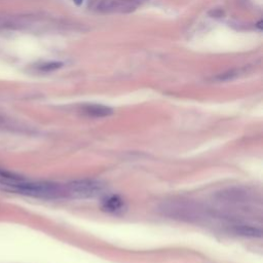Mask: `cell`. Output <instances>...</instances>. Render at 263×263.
<instances>
[{"mask_svg":"<svg viewBox=\"0 0 263 263\" xmlns=\"http://www.w3.org/2000/svg\"><path fill=\"white\" fill-rule=\"evenodd\" d=\"M0 190L31 198L55 200L67 196L66 186L47 181H32L7 172H0Z\"/></svg>","mask_w":263,"mask_h":263,"instance_id":"6da1fadb","label":"cell"},{"mask_svg":"<svg viewBox=\"0 0 263 263\" xmlns=\"http://www.w3.org/2000/svg\"><path fill=\"white\" fill-rule=\"evenodd\" d=\"M102 190L103 185L101 182L92 179L75 180L66 185L67 196L75 199L95 198Z\"/></svg>","mask_w":263,"mask_h":263,"instance_id":"7a4b0ae2","label":"cell"},{"mask_svg":"<svg viewBox=\"0 0 263 263\" xmlns=\"http://www.w3.org/2000/svg\"><path fill=\"white\" fill-rule=\"evenodd\" d=\"M136 6L126 3L120 0H102L98 4V10L102 12H131Z\"/></svg>","mask_w":263,"mask_h":263,"instance_id":"3957f363","label":"cell"},{"mask_svg":"<svg viewBox=\"0 0 263 263\" xmlns=\"http://www.w3.org/2000/svg\"><path fill=\"white\" fill-rule=\"evenodd\" d=\"M103 209L109 213H120L125 209V202L117 196H111L103 202Z\"/></svg>","mask_w":263,"mask_h":263,"instance_id":"277c9868","label":"cell"},{"mask_svg":"<svg viewBox=\"0 0 263 263\" xmlns=\"http://www.w3.org/2000/svg\"><path fill=\"white\" fill-rule=\"evenodd\" d=\"M83 112L93 117H105V116H109L113 113L111 108L97 104L86 105V106L83 107Z\"/></svg>","mask_w":263,"mask_h":263,"instance_id":"5b68a950","label":"cell"},{"mask_svg":"<svg viewBox=\"0 0 263 263\" xmlns=\"http://www.w3.org/2000/svg\"><path fill=\"white\" fill-rule=\"evenodd\" d=\"M240 74H241V69L234 68V69H230L225 72L218 74L217 76H215L214 79L217 81H229V80L237 78L238 76H240Z\"/></svg>","mask_w":263,"mask_h":263,"instance_id":"8992f818","label":"cell"},{"mask_svg":"<svg viewBox=\"0 0 263 263\" xmlns=\"http://www.w3.org/2000/svg\"><path fill=\"white\" fill-rule=\"evenodd\" d=\"M63 67V63L61 62H47L44 64H41L38 69L42 72H52L56 71V70L60 69Z\"/></svg>","mask_w":263,"mask_h":263,"instance_id":"52a82bcc","label":"cell"},{"mask_svg":"<svg viewBox=\"0 0 263 263\" xmlns=\"http://www.w3.org/2000/svg\"><path fill=\"white\" fill-rule=\"evenodd\" d=\"M225 14L224 10L222 8H213L209 11V15L212 16V17H216V19H218V17H223Z\"/></svg>","mask_w":263,"mask_h":263,"instance_id":"ba28073f","label":"cell"},{"mask_svg":"<svg viewBox=\"0 0 263 263\" xmlns=\"http://www.w3.org/2000/svg\"><path fill=\"white\" fill-rule=\"evenodd\" d=\"M120 1H124V2H126V3H129V4L134 5V6L137 7V5H139V4H141V3L145 2L146 0H120Z\"/></svg>","mask_w":263,"mask_h":263,"instance_id":"9c48e42d","label":"cell"},{"mask_svg":"<svg viewBox=\"0 0 263 263\" xmlns=\"http://www.w3.org/2000/svg\"><path fill=\"white\" fill-rule=\"evenodd\" d=\"M73 1H74V3H75V4H77V5H80V4L82 3L83 0H73Z\"/></svg>","mask_w":263,"mask_h":263,"instance_id":"30bf717a","label":"cell"}]
</instances>
